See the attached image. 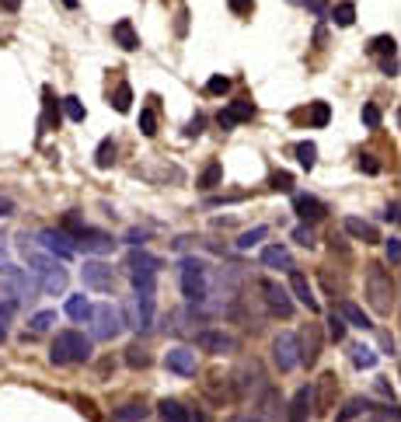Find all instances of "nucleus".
I'll use <instances>...</instances> for the list:
<instances>
[{
  "label": "nucleus",
  "mask_w": 401,
  "mask_h": 422,
  "mask_svg": "<svg viewBox=\"0 0 401 422\" xmlns=\"http://www.w3.org/2000/svg\"><path fill=\"white\" fill-rule=\"evenodd\" d=\"M91 338L84 335V332H74V328H67V332H60V335L53 338V349H49V360L56 363V367H70V363H87L91 360Z\"/></svg>",
  "instance_id": "nucleus-1"
},
{
  "label": "nucleus",
  "mask_w": 401,
  "mask_h": 422,
  "mask_svg": "<svg viewBox=\"0 0 401 422\" xmlns=\"http://www.w3.org/2000/svg\"><path fill=\"white\" fill-rule=\"evenodd\" d=\"M366 300L377 314H391L398 307V287H395L391 272H384L380 265L366 269Z\"/></svg>",
  "instance_id": "nucleus-2"
},
{
  "label": "nucleus",
  "mask_w": 401,
  "mask_h": 422,
  "mask_svg": "<svg viewBox=\"0 0 401 422\" xmlns=\"http://www.w3.org/2000/svg\"><path fill=\"white\" fill-rule=\"evenodd\" d=\"M182 296L189 304H202L209 296V283H206V265L199 258H182Z\"/></svg>",
  "instance_id": "nucleus-3"
},
{
  "label": "nucleus",
  "mask_w": 401,
  "mask_h": 422,
  "mask_svg": "<svg viewBox=\"0 0 401 422\" xmlns=\"http://www.w3.org/2000/svg\"><path fill=\"white\" fill-rule=\"evenodd\" d=\"M87 325H91V338H105V342H109V338L119 335L126 321H122L119 307H112V304H98V307L91 311V321H87Z\"/></svg>",
  "instance_id": "nucleus-4"
},
{
  "label": "nucleus",
  "mask_w": 401,
  "mask_h": 422,
  "mask_svg": "<svg viewBox=\"0 0 401 422\" xmlns=\"http://www.w3.org/2000/svg\"><path fill=\"white\" fill-rule=\"evenodd\" d=\"M4 287H7V294H11L14 304L35 300V294H39V279H35L28 269H18V265H11V269L4 272Z\"/></svg>",
  "instance_id": "nucleus-5"
},
{
  "label": "nucleus",
  "mask_w": 401,
  "mask_h": 422,
  "mask_svg": "<svg viewBox=\"0 0 401 422\" xmlns=\"http://www.w3.org/2000/svg\"><path fill=\"white\" fill-rule=\"evenodd\" d=\"M297 342L300 338L293 335V332H280V335L273 338V363H276L280 374H290L300 363V345Z\"/></svg>",
  "instance_id": "nucleus-6"
},
{
  "label": "nucleus",
  "mask_w": 401,
  "mask_h": 422,
  "mask_svg": "<svg viewBox=\"0 0 401 422\" xmlns=\"http://www.w3.org/2000/svg\"><path fill=\"white\" fill-rule=\"evenodd\" d=\"M74 241V252H84V255H109L112 252V234H105V231H98V227H80L77 234L70 238Z\"/></svg>",
  "instance_id": "nucleus-7"
},
{
  "label": "nucleus",
  "mask_w": 401,
  "mask_h": 422,
  "mask_svg": "<svg viewBox=\"0 0 401 422\" xmlns=\"http://www.w3.org/2000/svg\"><path fill=\"white\" fill-rule=\"evenodd\" d=\"M35 245H39L45 255H53V258H60V262H67V258H74V241L60 231V227H45V231H39L35 238H32Z\"/></svg>",
  "instance_id": "nucleus-8"
},
{
  "label": "nucleus",
  "mask_w": 401,
  "mask_h": 422,
  "mask_svg": "<svg viewBox=\"0 0 401 422\" xmlns=\"http://www.w3.org/2000/svg\"><path fill=\"white\" fill-rule=\"evenodd\" d=\"M80 279H84L87 290H98V294H112L116 290V269L105 265V262H98V258L94 262H84Z\"/></svg>",
  "instance_id": "nucleus-9"
},
{
  "label": "nucleus",
  "mask_w": 401,
  "mask_h": 422,
  "mask_svg": "<svg viewBox=\"0 0 401 422\" xmlns=\"http://www.w3.org/2000/svg\"><path fill=\"white\" fill-rule=\"evenodd\" d=\"M335 391H339V377L335 374H321L318 384L311 387V409H314V416H328L331 412Z\"/></svg>",
  "instance_id": "nucleus-10"
},
{
  "label": "nucleus",
  "mask_w": 401,
  "mask_h": 422,
  "mask_svg": "<svg viewBox=\"0 0 401 422\" xmlns=\"http://www.w3.org/2000/svg\"><path fill=\"white\" fill-rule=\"evenodd\" d=\"M258 290L265 294V304H269V311L273 314H280V318H290L293 314V300H290V290L280 287L276 279H262L258 283Z\"/></svg>",
  "instance_id": "nucleus-11"
},
{
  "label": "nucleus",
  "mask_w": 401,
  "mask_h": 422,
  "mask_svg": "<svg viewBox=\"0 0 401 422\" xmlns=\"http://www.w3.org/2000/svg\"><path fill=\"white\" fill-rule=\"evenodd\" d=\"M196 345L202 352H216V356H227V352H238V338L227 335V332H216V328H206L196 335Z\"/></svg>",
  "instance_id": "nucleus-12"
},
{
  "label": "nucleus",
  "mask_w": 401,
  "mask_h": 422,
  "mask_svg": "<svg viewBox=\"0 0 401 422\" xmlns=\"http://www.w3.org/2000/svg\"><path fill=\"white\" fill-rule=\"evenodd\" d=\"M164 367L178 377H196V352L185 349V345H175L164 352Z\"/></svg>",
  "instance_id": "nucleus-13"
},
{
  "label": "nucleus",
  "mask_w": 401,
  "mask_h": 422,
  "mask_svg": "<svg viewBox=\"0 0 401 422\" xmlns=\"http://www.w3.org/2000/svg\"><path fill=\"white\" fill-rule=\"evenodd\" d=\"M158 416H160V422H206L202 412L189 409V405H182V401H175V398H164V401H160Z\"/></svg>",
  "instance_id": "nucleus-14"
},
{
  "label": "nucleus",
  "mask_w": 401,
  "mask_h": 422,
  "mask_svg": "<svg viewBox=\"0 0 401 422\" xmlns=\"http://www.w3.org/2000/svg\"><path fill=\"white\" fill-rule=\"evenodd\" d=\"M293 213L304 220V223H318L328 216V206L321 203L318 196H311V192H300V196H293Z\"/></svg>",
  "instance_id": "nucleus-15"
},
{
  "label": "nucleus",
  "mask_w": 401,
  "mask_h": 422,
  "mask_svg": "<svg viewBox=\"0 0 401 422\" xmlns=\"http://www.w3.org/2000/svg\"><path fill=\"white\" fill-rule=\"evenodd\" d=\"M251 116H255V105H251V101H231V105H227V109L216 116V123H220V129H224V133H231V129L238 126V123H248Z\"/></svg>",
  "instance_id": "nucleus-16"
},
{
  "label": "nucleus",
  "mask_w": 401,
  "mask_h": 422,
  "mask_svg": "<svg viewBox=\"0 0 401 422\" xmlns=\"http://www.w3.org/2000/svg\"><path fill=\"white\" fill-rule=\"evenodd\" d=\"M290 290L293 296L311 311V314H318V300H314V290H311V283H307V276L304 272H297V269H290Z\"/></svg>",
  "instance_id": "nucleus-17"
},
{
  "label": "nucleus",
  "mask_w": 401,
  "mask_h": 422,
  "mask_svg": "<svg viewBox=\"0 0 401 422\" xmlns=\"http://www.w3.org/2000/svg\"><path fill=\"white\" fill-rule=\"evenodd\" d=\"M35 279H39V290H42V294L56 296V294H63V290H67V279H70V276H67V269H60V262H56L53 269H45V272H42V276H35Z\"/></svg>",
  "instance_id": "nucleus-18"
},
{
  "label": "nucleus",
  "mask_w": 401,
  "mask_h": 422,
  "mask_svg": "<svg viewBox=\"0 0 401 422\" xmlns=\"http://www.w3.org/2000/svg\"><path fill=\"white\" fill-rule=\"evenodd\" d=\"M342 227H346V234H349V238H356V241H363V245L380 241L377 227H373V223H366V220H360V216H346V220H342Z\"/></svg>",
  "instance_id": "nucleus-19"
},
{
  "label": "nucleus",
  "mask_w": 401,
  "mask_h": 422,
  "mask_svg": "<svg viewBox=\"0 0 401 422\" xmlns=\"http://www.w3.org/2000/svg\"><path fill=\"white\" fill-rule=\"evenodd\" d=\"M297 345H300V363L314 367L321 356V328L318 325H307V335H304V342H297Z\"/></svg>",
  "instance_id": "nucleus-20"
},
{
  "label": "nucleus",
  "mask_w": 401,
  "mask_h": 422,
  "mask_svg": "<svg viewBox=\"0 0 401 422\" xmlns=\"http://www.w3.org/2000/svg\"><path fill=\"white\" fill-rule=\"evenodd\" d=\"M126 269H129V276H143V272H158L160 269V258L154 255H147L143 248H133L129 258H126Z\"/></svg>",
  "instance_id": "nucleus-21"
},
{
  "label": "nucleus",
  "mask_w": 401,
  "mask_h": 422,
  "mask_svg": "<svg viewBox=\"0 0 401 422\" xmlns=\"http://www.w3.org/2000/svg\"><path fill=\"white\" fill-rule=\"evenodd\" d=\"M262 265H265V269H286V272L297 269V265H293V255H290L286 245H269V248L262 252Z\"/></svg>",
  "instance_id": "nucleus-22"
},
{
  "label": "nucleus",
  "mask_w": 401,
  "mask_h": 422,
  "mask_svg": "<svg viewBox=\"0 0 401 422\" xmlns=\"http://www.w3.org/2000/svg\"><path fill=\"white\" fill-rule=\"evenodd\" d=\"M276 409L282 412V398L276 387H262V398H258V419L262 422H276Z\"/></svg>",
  "instance_id": "nucleus-23"
},
{
  "label": "nucleus",
  "mask_w": 401,
  "mask_h": 422,
  "mask_svg": "<svg viewBox=\"0 0 401 422\" xmlns=\"http://www.w3.org/2000/svg\"><path fill=\"white\" fill-rule=\"evenodd\" d=\"M339 318L346 321V325H353V328H363V332H370L373 325H370V318L363 314V307H356L353 300H339Z\"/></svg>",
  "instance_id": "nucleus-24"
},
{
  "label": "nucleus",
  "mask_w": 401,
  "mask_h": 422,
  "mask_svg": "<svg viewBox=\"0 0 401 422\" xmlns=\"http://www.w3.org/2000/svg\"><path fill=\"white\" fill-rule=\"evenodd\" d=\"M112 39L126 49V52H133V49H140V35H136V28H133V21L129 18H122L112 25Z\"/></svg>",
  "instance_id": "nucleus-25"
},
{
  "label": "nucleus",
  "mask_w": 401,
  "mask_h": 422,
  "mask_svg": "<svg viewBox=\"0 0 401 422\" xmlns=\"http://www.w3.org/2000/svg\"><path fill=\"white\" fill-rule=\"evenodd\" d=\"M307 416H311V387H300L290 401V419L286 422H307Z\"/></svg>",
  "instance_id": "nucleus-26"
},
{
  "label": "nucleus",
  "mask_w": 401,
  "mask_h": 422,
  "mask_svg": "<svg viewBox=\"0 0 401 422\" xmlns=\"http://www.w3.org/2000/svg\"><path fill=\"white\" fill-rule=\"evenodd\" d=\"M150 416V409L143 405V401H129V405H122L112 412V422H143Z\"/></svg>",
  "instance_id": "nucleus-27"
},
{
  "label": "nucleus",
  "mask_w": 401,
  "mask_h": 422,
  "mask_svg": "<svg viewBox=\"0 0 401 422\" xmlns=\"http://www.w3.org/2000/svg\"><path fill=\"white\" fill-rule=\"evenodd\" d=\"M91 311H94V304H91L84 294L67 300V314H70L74 321H80V325H84V321H91Z\"/></svg>",
  "instance_id": "nucleus-28"
},
{
  "label": "nucleus",
  "mask_w": 401,
  "mask_h": 422,
  "mask_svg": "<svg viewBox=\"0 0 401 422\" xmlns=\"http://www.w3.org/2000/svg\"><path fill=\"white\" fill-rule=\"evenodd\" d=\"M94 165L101 171H109L112 165H116V140L112 136H105L101 143H98V150H94Z\"/></svg>",
  "instance_id": "nucleus-29"
},
{
  "label": "nucleus",
  "mask_w": 401,
  "mask_h": 422,
  "mask_svg": "<svg viewBox=\"0 0 401 422\" xmlns=\"http://www.w3.org/2000/svg\"><path fill=\"white\" fill-rule=\"evenodd\" d=\"M370 409H373V405H370L366 398H349V401H346V409L335 416V422H353V419H360L363 412H370Z\"/></svg>",
  "instance_id": "nucleus-30"
},
{
  "label": "nucleus",
  "mask_w": 401,
  "mask_h": 422,
  "mask_svg": "<svg viewBox=\"0 0 401 422\" xmlns=\"http://www.w3.org/2000/svg\"><path fill=\"white\" fill-rule=\"evenodd\" d=\"M42 101H45L42 126H45V129H56V126H60V105H56V98H53V91H49V87L42 91Z\"/></svg>",
  "instance_id": "nucleus-31"
},
{
  "label": "nucleus",
  "mask_w": 401,
  "mask_h": 422,
  "mask_svg": "<svg viewBox=\"0 0 401 422\" xmlns=\"http://www.w3.org/2000/svg\"><path fill=\"white\" fill-rule=\"evenodd\" d=\"M328 14H331V21H335L339 28H349V25L356 21V4H353V0H342V4H339L335 11H328Z\"/></svg>",
  "instance_id": "nucleus-32"
},
{
  "label": "nucleus",
  "mask_w": 401,
  "mask_h": 422,
  "mask_svg": "<svg viewBox=\"0 0 401 422\" xmlns=\"http://www.w3.org/2000/svg\"><path fill=\"white\" fill-rule=\"evenodd\" d=\"M220 182H224V165H216V161H213V165H206V171L199 174V182H196V185L206 189V192H213Z\"/></svg>",
  "instance_id": "nucleus-33"
},
{
  "label": "nucleus",
  "mask_w": 401,
  "mask_h": 422,
  "mask_svg": "<svg viewBox=\"0 0 401 422\" xmlns=\"http://www.w3.org/2000/svg\"><path fill=\"white\" fill-rule=\"evenodd\" d=\"M297 161H300V168L311 171L318 165V143H311V140H304V143H297Z\"/></svg>",
  "instance_id": "nucleus-34"
},
{
  "label": "nucleus",
  "mask_w": 401,
  "mask_h": 422,
  "mask_svg": "<svg viewBox=\"0 0 401 422\" xmlns=\"http://www.w3.org/2000/svg\"><path fill=\"white\" fill-rule=\"evenodd\" d=\"M353 367L373 370V367H377V352H373L370 345H353Z\"/></svg>",
  "instance_id": "nucleus-35"
},
{
  "label": "nucleus",
  "mask_w": 401,
  "mask_h": 422,
  "mask_svg": "<svg viewBox=\"0 0 401 422\" xmlns=\"http://www.w3.org/2000/svg\"><path fill=\"white\" fill-rule=\"evenodd\" d=\"M265 234H269V227H265V223H258V227L244 231V234L238 238V248H241V252H251V248H255V245H258V241H262Z\"/></svg>",
  "instance_id": "nucleus-36"
},
{
  "label": "nucleus",
  "mask_w": 401,
  "mask_h": 422,
  "mask_svg": "<svg viewBox=\"0 0 401 422\" xmlns=\"http://www.w3.org/2000/svg\"><path fill=\"white\" fill-rule=\"evenodd\" d=\"M370 52H377L380 60H388V56L398 52V39H395V35H377V39L370 43Z\"/></svg>",
  "instance_id": "nucleus-37"
},
{
  "label": "nucleus",
  "mask_w": 401,
  "mask_h": 422,
  "mask_svg": "<svg viewBox=\"0 0 401 422\" xmlns=\"http://www.w3.org/2000/svg\"><path fill=\"white\" fill-rule=\"evenodd\" d=\"M126 363H129L133 370H143V367H150V356H147V349L129 345V349H126Z\"/></svg>",
  "instance_id": "nucleus-38"
},
{
  "label": "nucleus",
  "mask_w": 401,
  "mask_h": 422,
  "mask_svg": "<svg viewBox=\"0 0 401 422\" xmlns=\"http://www.w3.org/2000/svg\"><path fill=\"white\" fill-rule=\"evenodd\" d=\"M112 105H116V112H129V105H133V87H129V84L116 87V94H112Z\"/></svg>",
  "instance_id": "nucleus-39"
},
{
  "label": "nucleus",
  "mask_w": 401,
  "mask_h": 422,
  "mask_svg": "<svg viewBox=\"0 0 401 422\" xmlns=\"http://www.w3.org/2000/svg\"><path fill=\"white\" fill-rule=\"evenodd\" d=\"M269 189H273V192H293V174H290V171H276V174L269 178Z\"/></svg>",
  "instance_id": "nucleus-40"
},
{
  "label": "nucleus",
  "mask_w": 401,
  "mask_h": 422,
  "mask_svg": "<svg viewBox=\"0 0 401 422\" xmlns=\"http://www.w3.org/2000/svg\"><path fill=\"white\" fill-rule=\"evenodd\" d=\"M28 325H32V332H49V328L56 325V311H39Z\"/></svg>",
  "instance_id": "nucleus-41"
},
{
  "label": "nucleus",
  "mask_w": 401,
  "mask_h": 422,
  "mask_svg": "<svg viewBox=\"0 0 401 422\" xmlns=\"http://www.w3.org/2000/svg\"><path fill=\"white\" fill-rule=\"evenodd\" d=\"M63 112H67L74 123H84V116H87V112H84V105H80V98H74V94H67V98H63Z\"/></svg>",
  "instance_id": "nucleus-42"
},
{
  "label": "nucleus",
  "mask_w": 401,
  "mask_h": 422,
  "mask_svg": "<svg viewBox=\"0 0 401 422\" xmlns=\"http://www.w3.org/2000/svg\"><path fill=\"white\" fill-rule=\"evenodd\" d=\"M140 133L143 136H158V116H154V109H143L140 112Z\"/></svg>",
  "instance_id": "nucleus-43"
},
{
  "label": "nucleus",
  "mask_w": 401,
  "mask_h": 422,
  "mask_svg": "<svg viewBox=\"0 0 401 422\" xmlns=\"http://www.w3.org/2000/svg\"><path fill=\"white\" fill-rule=\"evenodd\" d=\"M346 328H349V325L331 311V318H328V338H331V342H342V338H346Z\"/></svg>",
  "instance_id": "nucleus-44"
},
{
  "label": "nucleus",
  "mask_w": 401,
  "mask_h": 422,
  "mask_svg": "<svg viewBox=\"0 0 401 422\" xmlns=\"http://www.w3.org/2000/svg\"><path fill=\"white\" fill-rule=\"evenodd\" d=\"M363 123H366L370 129H380V123H384V116H380V109H377L373 101L363 105Z\"/></svg>",
  "instance_id": "nucleus-45"
},
{
  "label": "nucleus",
  "mask_w": 401,
  "mask_h": 422,
  "mask_svg": "<svg viewBox=\"0 0 401 422\" xmlns=\"http://www.w3.org/2000/svg\"><path fill=\"white\" fill-rule=\"evenodd\" d=\"M328 119H331V109H328V101H314V109H311V123L314 126H328Z\"/></svg>",
  "instance_id": "nucleus-46"
},
{
  "label": "nucleus",
  "mask_w": 401,
  "mask_h": 422,
  "mask_svg": "<svg viewBox=\"0 0 401 422\" xmlns=\"http://www.w3.org/2000/svg\"><path fill=\"white\" fill-rule=\"evenodd\" d=\"M293 241H297L300 248H311V245H314V231H311L307 223H300V227L293 231Z\"/></svg>",
  "instance_id": "nucleus-47"
},
{
  "label": "nucleus",
  "mask_w": 401,
  "mask_h": 422,
  "mask_svg": "<svg viewBox=\"0 0 401 422\" xmlns=\"http://www.w3.org/2000/svg\"><path fill=\"white\" fill-rule=\"evenodd\" d=\"M206 91H209V94H227V91H231V81L216 74V77H209V81H206Z\"/></svg>",
  "instance_id": "nucleus-48"
},
{
  "label": "nucleus",
  "mask_w": 401,
  "mask_h": 422,
  "mask_svg": "<svg viewBox=\"0 0 401 422\" xmlns=\"http://www.w3.org/2000/svg\"><path fill=\"white\" fill-rule=\"evenodd\" d=\"M384 252H388V262H391V265H398V262H401V245H398V238H388V241H384Z\"/></svg>",
  "instance_id": "nucleus-49"
},
{
  "label": "nucleus",
  "mask_w": 401,
  "mask_h": 422,
  "mask_svg": "<svg viewBox=\"0 0 401 422\" xmlns=\"http://www.w3.org/2000/svg\"><path fill=\"white\" fill-rule=\"evenodd\" d=\"M14 311H18V304H14V300H0V325H11Z\"/></svg>",
  "instance_id": "nucleus-50"
},
{
  "label": "nucleus",
  "mask_w": 401,
  "mask_h": 422,
  "mask_svg": "<svg viewBox=\"0 0 401 422\" xmlns=\"http://www.w3.org/2000/svg\"><path fill=\"white\" fill-rule=\"evenodd\" d=\"M360 168L366 171V174H377V171H380V161H377L373 154H360Z\"/></svg>",
  "instance_id": "nucleus-51"
},
{
  "label": "nucleus",
  "mask_w": 401,
  "mask_h": 422,
  "mask_svg": "<svg viewBox=\"0 0 401 422\" xmlns=\"http://www.w3.org/2000/svg\"><path fill=\"white\" fill-rule=\"evenodd\" d=\"M227 7H231L234 14H251V7H255V0H227Z\"/></svg>",
  "instance_id": "nucleus-52"
},
{
  "label": "nucleus",
  "mask_w": 401,
  "mask_h": 422,
  "mask_svg": "<svg viewBox=\"0 0 401 422\" xmlns=\"http://www.w3.org/2000/svg\"><path fill=\"white\" fill-rule=\"evenodd\" d=\"M380 74H384V77H398V60H395V56L380 60Z\"/></svg>",
  "instance_id": "nucleus-53"
},
{
  "label": "nucleus",
  "mask_w": 401,
  "mask_h": 422,
  "mask_svg": "<svg viewBox=\"0 0 401 422\" xmlns=\"http://www.w3.org/2000/svg\"><path fill=\"white\" fill-rule=\"evenodd\" d=\"M147 241V231H140V227H133L129 234H126V245H133V248H140Z\"/></svg>",
  "instance_id": "nucleus-54"
},
{
  "label": "nucleus",
  "mask_w": 401,
  "mask_h": 422,
  "mask_svg": "<svg viewBox=\"0 0 401 422\" xmlns=\"http://www.w3.org/2000/svg\"><path fill=\"white\" fill-rule=\"evenodd\" d=\"M202 126H206V119H202V116H196V119H192V123L185 126V136H189V140H192V136H199Z\"/></svg>",
  "instance_id": "nucleus-55"
},
{
  "label": "nucleus",
  "mask_w": 401,
  "mask_h": 422,
  "mask_svg": "<svg viewBox=\"0 0 401 422\" xmlns=\"http://www.w3.org/2000/svg\"><path fill=\"white\" fill-rule=\"evenodd\" d=\"M304 4H307L318 18H328V0H304Z\"/></svg>",
  "instance_id": "nucleus-56"
},
{
  "label": "nucleus",
  "mask_w": 401,
  "mask_h": 422,
  "mask_svg": "<svg viewBox=\"0 0 401 422\" xmlns=\"http://www.w3.org/2000/svg\"><path fill=\"white\" fill-rule=\"evenodd\" d=\"M380 345H384L391 356H395V349H398V342H395V335H391V332H384V335H380Z\"/></svg>",
  "instance_id": "nucleus-57"
},
{
  "label": "nucleus",
  "mask_w": 401,
  "mask_h": 422,
  "mask_svg": "<svg viewBox=\"0 0 401 422\" xmlns=\"http://www.w3.org/2000/svg\"><path fill=\"white\" fill-rule=\"evenodd\" d=\"M11 213H14V203L7 196H0V216H11Z\"/></svg>",
  "instance_id": "nucleus-58"
},
{
  "label": "nucleus",
  "mask_w": 401,
  "mask_h": 422,
  "mask_svg": "<svg viewBox=\"0 0 401 422\" xmlns=\"http://www.w3.org/2000/svg\"><path fill=\"white\" fill-rule=\"evenodd\" d=\"M7 269H11V258H7V248H4V245H0V276H4V272H7Z\"/></svg>",
  "instance_id": "nucleus-59"
},
{
  "label": "nucleus",
  "mask_w": 401,
  "mask_h": 422,
  "mask_svg": "<svg viewBox=\"0 0 401 422\" xmlns=\"http://www.w3.org/2000/svg\"><path fill=\"white\" fill-rule=\"evenodd\" d=\"M384 220H391V223H398V203H391V206L384 210Z\"/></svg>",
  "instance_id": "nucleus-60"
},
{
  "label": "nucleus",
  "mask_w": 401,
  "mask_h": 422,
  "mask_svg": "<svg viewBox=\"0 0 401 422\" xmlns=\"http://www.w3.org/2000/svg\"><path fill=\"white\" fill-rule=\"evenodd\" d=\"M0 7L4 11H18V0H0Z\"/></svg>",
  "instance_id": "nucleus-61"
},
{
  "label": "nucleus",
  "mask_w": 401,
  "mask_h": 422,
  "mask_svg": "<svg viewBox=\"0 0 401 422\" xmlns=\"http://www.w3.org/2000/svg\"><path fill=\"white\" fill-rule=\"evenodd\" d=\"M63 7H70V11H74V7H77V0H63Z\"/></svg>",
  "instance_id": "nucleus-62"
},
{
  "label": "nucleus",
  "mask_w": 401,
  "mask_h": 422,
  "mask_svg": "<svg viewBox=\"0 0 401 422\" xmlns=\"http://www.w3.org/2000/svg\"><path fill=\"white\" fill-rule=\"evenodd\" d=\"M4 338H7V325H0V342H4Z\"/></svg>",
  "instance_id": "nucleus-63"
}]
</instances>
